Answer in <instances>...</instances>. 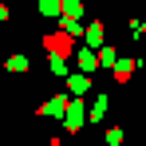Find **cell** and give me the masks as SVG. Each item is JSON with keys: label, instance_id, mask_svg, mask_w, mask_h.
Wrapping results in <instances>:
<instances>
[{"label": "cell", "instance_id": "1", "mask_svg": "<svg viewBox=\"0 0 146 146\" xmlns=\"http://www.w3.org/2000/svg\"><path fill=\"white\" fill-rule=\"evenodd\" d=\"M44 48H48V55H71L75 44H71V32H51V36H44Z\"/></svg>", "mask_w": 146, "mask_h": 146}, {"label": "cell", "instance_id": "2", "mask_svg": "<svg viewBox=\"0 0 146 146\" xmlns=\"http://www.w3.org/2000/svg\"><path fill=\"white\" fill-rule=\"evenodd\" d=\"M71 55L79 59V71H95V67H99V59H95L87 48H83V51H71Z\"/></svg>", "mask_w": 146, "mask_h": 146}, {"label": "cell", "instance_id": "3", "mask_svg": "<svg viewBox=\"0 0 146 146\" xmlns=\"http://www.w3.org/2000/svg\"><path fill=\"white\" fill-rule=\"evenodd\" d=\"M67 83H71V95H83V91H91V79H87L83 71H79V75H71Z\"/></svg>", "mask_w": 146, "mask_h": 146}, {"label": "cell", "instance_id": "4", "mask_svg": "<svg viewBox=\"0 0 146 146\" xmlns=\"http://www.w3.org/2000/svg\"><path fill=\"white\" fill-rule=\"evenodd\" d=\"M79 122H83V103H71V107H67V126H79Z\"/></svg>", "mask_w": 146, "mask_h": 146}, {"label": "cell", "instance_id": "5", "mask_svg": "<svg viewBox=\"0 0 146 146\" xmlns=\"http://www.w3.org/2000/svg\"><path fill=\"white\" fill-rule=\"evenodd\" d=\"M40 12H44V16H59L63 4H59V0H40Z\"/></svg>", "mask_w": 146, "mask_h": 146}, {"label": "cell", "instance_id": "6", "mask_svg": "<svg viewBox=\"0 0 146 146\" xmlns=\"http://www.w3.org/2000/svg\"><path fill=\"white\" fill-rule=\"evenodd\" d=\"M8 71H28V59L24 55H12V59H8Z\"/></svg>", "mask_w": 146, "mask_h": 146}, {"label": "cell", "instance_id": "7", "mask_svg": "<svg viewBox=\"0 0 146 146\" xmlns=\"http://www.w3.org/2000/svg\"><path fill=\"white\" fill-rule=\"evenodd\" d=\"M111 67H115V71H119V79H126V75H130V67H134V63H130V59H119V63H111Z\"/></svg>", "mask_w": 146, "mask_h": 146}, {"label": "cell", "instance_id": "8", "mask_svg": "<svg viewBox=\"0 0 146 146\" xmlns=\"http://www.w3.org/2000/svg\"><path fill=\"white\" fill-rule=\"evenodd\" d=\"M59 111H63V99H51L48 107H44V115H51V119H55V115H59Z\"/></svg>", "mask_w": 146, "mask_h": 146}, {"label": "cell", "instance_id": "9", "mask_svg": "<svg viewBox=\"0 0 146 146\" xmlns=\"http://www.w3.org/2000/svg\"><path fill=\"white\" fill-rule=\"evenodd\" d=\"M87 40H91V44H99V40H103V28L91 24V28H87Z\"/></svg>", "mask_w": 146, "mask_h": 146}, {"label": "cell", "instance_id": "10", "mask_svg": "<svg viewBox=\"0 0 146 146\" xmlns=\"http://www.w3.org/2000/svg\"><path fill=\"white\" fill-rule=\"evenodd\" d=\"M0 20H8V12H4V4H0Z\"/></svg>", "mask_w": 146, "mask_h": 146}]
</instances>
